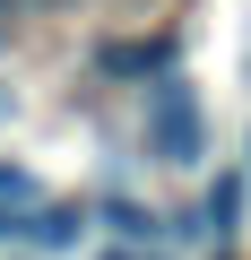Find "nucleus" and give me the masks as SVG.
<instances>
[{"label": "nucleus", "mask_w": 251, "mask_h": 260, "mask_svg": "<svg viewBox=\"0 0 251 260\" xmlns=\"http://www.w3.org/2000/svg\"><path fill=\"white\" fill-rule=\"evenodd\" d=\"M139 139H148L156 165H199V156H208V104H199L191 78H156V87H148Z\"/></svg>", "instance_id": "nucleus-1"}, {"label": "nucleus", "mask_w": 251, "mask_h": 260, "mask_svg": "<svg viewBox=\"0 0 251 260\" xmlns=\"http://www.w3.org/2000/svg\"><path fill=\"white\" fill-rule=\"evenodd\" d=\"M0 200H9V208H44V182H35L26 165H9V156H0Z\"/></svg>", "instance_id": "nucleus-2"}, {"label": "nucleus", "mask_w": 251, "mask_h": 260, "mask_svg": "<svg viewBox=\"0 0 251 260\" xmlns=\"http://www.w3.org/2000/svg\"><path fill=\"white\" fill-rule=\"evenodd\" d=\"M234 208H242V191H234V182H217V191H208V208H199V217H208V234H234Z\"/></svg>", "instance_id": "nucleus-3"}, {"label": "nucleus", "mask_w": 251, "mask_h": 260, "mask_svg": "<svg viewBox=\"0 0 251 260\" xmlns=\"http://www.w3.org/2000/svg\"><path fill=\"white\" fill-rule=\"evenodd\" d=\"M234 70H242V87H251V18H242V35H234Z\"/></svg>", "instance_id": "nucleus-4"}, {"label": "nucleus", "mask_w": 251, "mask_h": 260, "mask_svg": "<svg viewBox=\"0 0 251 260\" xmlns=\"http://www.w3.org/2000/svg\"><path fill=\"white\" fill-rule=\"evenodd\" d=\"M104 260H148V251H104Z\"/></svg>", "instance_id": "nucleus-5"}, {"label": "nucleus", "mask_w": 251, "mask_h": 260, "mask_svg": "<svg viewBox=\"0 0 251 260\" xmlns=\"http://www.w3.org/2000/svg\"><path fill=\"white\" fill-rule=\"evenodd\" d=\"M35 9H61V0H35Z\"/></svg>", "instance_id": "nucleus-6"}]
</instances>
